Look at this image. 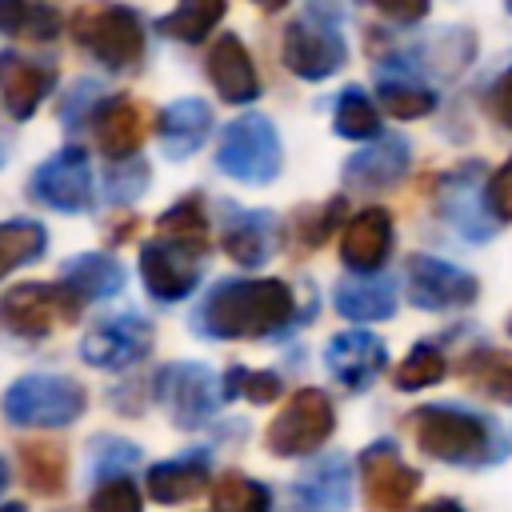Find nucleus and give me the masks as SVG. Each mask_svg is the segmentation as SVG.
Wrapping results in <instances>:
<instances>
[{
    "instance_id": "4468645a",
    "label": "nucleus",
    "mask_w": 512,
    "mask_h": 512,
    "mask_svg": "<svg viewBox=\"0 0 512 512\" xmlns=\"http://www.w3.org/2000/svg\"><path fill=\"white\" fill-rule=\"evenodd\" d=\"M148 348H152V324L136 312L108 316L80 340V356L96 368H132L136 360L148 356Z\"/></svg>"
},
{
    "instance_id": "f03ea898",
    "label": "nucleus",
    "mask_w": 512,
    "mask_h": 512,
    "mask_svg": "<svg viewBox=\"0 0 512 512\" xmlns=\"http://www.w3.org/2000/svg\"><path fill=\"white\" fill-rule=\"evenodd\" d=\"M404 428L412 432L416 448L428 460L460 464V468H484L500 456H508V440L492 420H484L472 408L456 404H420L404 416Z\"/></svg>"
},
{
    "instance_id": "473e14b6",
    "label": "nucleus",
    "mask_w": 512,
    "mask_h": 512,
    "mask_svg": "<svg viewBox=\"0 0 512 512\" xmlns=\"http://www.w3.org/2000/svg\"><path fill=\"white\" fill-rule=\"evenodd\" d=\"M332 128L344 140H376L380 136V112L368 100V92L344 88L340 100H336V112H332Z\"/></svg>"
},
{
    "instance_id": "49530a36",
    "label": "nucleus",
    "mask_w": 512,
    "mask_h": 512,
    "mask_svg": "<svg viewBox=\"0 0 512 512\" xmlns=\"http://www.w3.org/2000/svg\"><path fill=\"white\" fill-rule=\"evenodd\" d=\"M416 512H464V504H456V500L440 496V500H428V504H420Z\"/></svg>"
},
{
    "instance_id": "a18cd8bd",
    "label": "nucleus",
    "mask_w": 512,
    "mask_h": 512,
    "mask_svg": "<svg viewBox=\"0 0 512 512\" xmlns=\"http://www.w3.org/2000/svg\"><path fill=\"white\" fill-rule=\"evenodd\" d=\"M372 8H376L380 16H388L392 24H416V20L428 16L432 0H372Z\"/></svg>"
},
{
    "instance_id": "58836bf2",
    "label": "nucleus",
    "mask_w": 512,
    "mask_h": 512,
    "mask_svg": "<svg viewBox=\"0 0 512 512\" xmlns=\"http://www.w3.org/2000/svg\"><path fill=\"white\" fill-rule=\"evenodd\" d=\"M160 236L168 240H188V244H204L208 236V220L200 212V200H180L160 216Z\"/></svg>"
},
{
    "instance_id": "2f4dec72",
    "label": "nucleus",
    "mask_w": 512,
    "mask_h": 512,
    "mask_svg": "<svg viewBox=\"0 0 512 512\" xmlns=\"http://www.w3.org/2000/svg\"><path fill=\"white\" fill-rule=\"evenodd\" d=\"M48 248V232L36 220H4L0 224V276L40 260Z\"/></svg>"
},
{
    "instance_id": "2eb2a0df",
    "label": "nucleus",
    "mask_w": 512,
    "mask_h": 512,
    "mask_svg": "<svg viewBox=\"0 0 512 512\" xmlns=\"http://www.w3.org/2000/svg\"><path fill=\"white\" fill-rule=\"evenodd\" d=\"M392 256V216L380 204L360 208L340 232V260L356 276H376Z\"/></svg>"
},
{
    "instance_id": "4c0bfd02",
    "label": "nucleus",
    "mask_w": 512,
    "mask_h": 512,
    "mask_svg": "<svg viewBox=\"0 0 512 512\" xmlns=\"http://www.w3.org/2000/svg\"><path fill=\"white\" fill-rule=\"evenodd\" d=\"M88 460H92V476L108 480V476H128V468L140 460V448L116 436H96L88 444Z\"/></svg>"
},
{
    "instance_id": "79ce46f5",
    "label": "nucleus",
    "mask_w": 512,
    "mask_h": 512,
    "mask_svg": "<svg viewBox=\"0 0 512 512\" xmlns=\"http://www.w3.org/2000/svg\"><path fill=\"white\" fill-rule=\"evenodd\" d=\"M340 212H344V200H340V196H336V200H328V204H324V212H304V216H300V240H304L308 248L324 244V236L332 232V224L340 220Z\"/></svg>"
},
{
    "instance_id": "bb28decb",
    "label": "nucleus",
    "mask_w": 512,
    "mask_h": 512,
    "mask_svg": "<svg viewBox=\"0 0 512 512\" xmlns=\"http://www.w3.org/2000/svg\"><path fill=\"white\" fill-rule=\"evenodd\" d=\"M460 380L472 396L512 404V352L504 348H472L460 356Z\"/></svg>"
},
{
    "instance_id": "9b49d317",
    "label": "nucleus",
    "mask_w": 512,
    "mask_h": 512,
    "mask_svg": "<svg viewBox=\"0 0 512 512\" xmlns=\"http://www.w3.org/2000/svg\"><path fill=\"white\" fill-rule=\"evenodd\" d=\"M360 484L372 512H404L420 488V472L404 464L400 448L392 440H376L360 452Z\"/></svg>"
},
{
    "instance_id": "f257e3e1",
    "label": "nucleus",
    "mask_w": 512,
    "mask_h": 512,
    "mask_svg": "<svg viewBox=\"0 0 512 512\" xmlns=\"http://www.w3.org/2000/svg\"><path fill=\"white\" fill-rule=\"evenodd\" d=\"M296 296L284 280H224L196 312V328L208 340H264L292 324Z\"/></svg>"
},
{
    "instance_id": "7ed1b4c3",
    "label": "nucleus",
    "mask_w": 512,
    "mask_h": 512,
    "mask_svg": "<svg viewBox=\"0 0 512 512\" xmlns=\"http://www.w3.org/2000/svg\"><path fill=\"white\" fill-rule=\"evenodd\" d=\"M68 32L80 48H88L104 68L124 72L144 56V28L128 4L116 0H84L68 16Z\"/></svg>"
},
{
    "instance_id": "864d4df0",
    "label": "nucleus",
    "mask_w": 512,
    "mask_h": 512,
    "mask_svg": "<svg viewBox=\"0 0 512 512\" xmlns=\"http://www.w3.org/2000/svg\"><path fill=\"white\" fill-rule=\"evenodd\" d=\"M504 4H508V12H512V0H504Z\"/></svg>"
},
{
    "instance_id": "6e6552de",
    "label": "nucleus",
    "mask_w": 512,
    "mask_h": 512,
    "mask_svg": "<svg viewBox=\"0 0 512 512\" xmlns=\"http://www.w3.org/2000/svg\"><path fill=\"white\" fill-rule=\"evenodd\" d=\"M156 400L168 412V420L176 428H196L204 424L220 404H228L224 396V376H216L204 364H168L156 376Z\"/></svg>"
},
{
    "instance_id": "5701e85b",
    "label": "nucleus",
    "mask_w": 512,
    "mask_h": 512,
    "mask_svg": "<svg viewBox=\"0 0 512 512\" xmlns=\"http://www.w3.org/2000/svg\"><path fill=\"white\" fill-rule=\"evenodd\" d=\"M212 132V108L200 100V96H184V100H172L168 108H160L156 116V136H160V148L168 160H188L204 148Z\"/></svg>"
},
{
    "instance_id": "72a5a7b5",
    "label": "nucleus",
    "mask_w": 512,
    "mask_h": 512,
    "mask_svg": "<svg viewBox=\"0 0 512 512\" xmlns=\"http://www.w3.org/2000/svg\"><path fill=\"white\" fill-rule=\"evenodd\" d=\"M212 512H272V496L244 472H224L212 488Z\"/></svg>"
},
{
    "instance_id": "0eeeda50",
    "label": "nucleus",
    "mask_w": 512,
    "mask_h": 512,
    "mask_svg": "<svg viewBox=\"0 0 512 512\" xmlns=\"http://www.w3.org/2000/svg\"><path fill=\"white\" fill-rule=\"evenodd\" d=\"M336 432V408L328 400V392L320 388H300L288 396V404L272 416L264 440L272 456H312L328 436Z\"/></svg>"
},
{
    "instance_id": "aec40b11",
    "label": "nucleus",
    "mask_w": 512,
    "mask_h": 512,
    "mask_svg": "<svg viewBox=\"0 0 512 512\" xmlns=\"http://www.w3.org/2000/svg\"><path fill=\"white\" fill-rule=\"evenodd\" d=\"M204 72H208V80L216 84V92H220L228 104H252V100L260 96L256 64H252L244 40L232 36V32H224V36L208 48V56H204Z\"/></svg>"
},
{
    "instance_id": "c85d7f7f",
    "label": "nucleus",
    "mask_w": 512,
    "mask_h": 512,
    "mask_svg": "<svg viewBox=\"0 0 512 512\" xmlns=\"http://www.w3.org/2000/svg\"><path fill=\"white\" fill-rule=\"evenodd\" d=\"M376 100L396 120H420V116H428L436 108V92L428 84H420L412 72H380Z\"/></svg>"
},
{
    "instance_id": "dca6fc26",
    "label": "nucleus",
    "mask_w": 512,
    "mask_h": 512,
    "mask_svg": "<svg viewBox=\"0 0 512 512\" xmlns=\"http://www.w3.org/2000/svg\"><path fill=\"white\" fill-rule=\"evenodd\" d=\"M480 172H484V164H468L464 172H452V176H444V184H440V212H444V220L464 236V240H472V244H484L488 236H492V228L500 224L484 204L488 200H480Z\"/></svg>"
},
{
    "instance_id": "603ef678",
    "label": "nucleus",
    "mask_w": 512,
    "mask_h": 512,
    "mask_svg": "<svg viewBox=\"0 0 512 512\" xmlns=\"http://www.w3.org/2000/svg\"><path fill=\"white\" fill-rule=\"evenodd\" d=\"M504 328H508V336H512V316H508V324H504Z\"/></svg>"
},
{
    "instance_id": "ddd939ff",
    "label": "nucleus",
    "mask_w": 512,
    "mask_h": 512,
    "mask_svg": "<svg viewBox=\"0 0 512 512\" xmlns=\"http://www.w3.org/2000/svg\"><path fill=\"white\" fill-rule=\"evenodd\" d=\"M28 192L56 212H84L92 204V160L84 148L52 152L28 180Z\"/></svg>"
},
{
    "instance_id": "39448f33",
    "label": "nucleus",
    "mask_w": 512,
    "mask_h": 512,
    "mask_svg": "<svg viewBox=\"0 0 512 512\" xmlns=\"http://www.w3.org/2000/svg\"><path fill=\"white\" fill-rule=\"evenodd\" d=\"M216 164L224 168V176H232L240 184H272L284 164L276 124L260 112H244L240 120H232L220 136Z\"/></svg>"
},
{
    "instance_id": "09e8293b",
    "label": "nucleus",
    "mask_w": 512,
    "mask_h": 512,
    "mask_svg": "<svg viewBox=\"0 0 512 512\" xmlns=\"http://www.w3.org/2000/svg\"><path fill=\"white\" fill-rule=\"evenodd\" d=\"M4 488H8V460L0 456V492H4Z\"/></svg>"
},
{
    "instance_id": "20e7f679",
    "label": "nucleus",
    "mask_w": 512,
    "mask_h": 512,
    "mask_svg": "<svg viewBox=\"0 0 512 512\" xmlns=\"http://www.w3.org/2000/svg\"><path fill=\"white\" fill-rule=\"evenodd\" d=\"M0 408H4L8 424H16V428H64L84 416L88 392L72 376L28 372L4 388Z\"/></svg>"
},
{
    "instance_id": "f3484780",
    "label": "nucleus",
    "mask_w": 512,
    "mask_h": 512,
    "mask_svg": "<svg viewBox=\"0 0 512 512\" xmlns=\"http://www.w3.org/2000/svg\"><path fill=\"white\" fill-rule=\"evenodd\" d=\"M324 364L328 372L352 388V392H364L384 368H388V348L380 336L364 332V328H352V332H336L324 348Z\"/></svg>"
},
{
    "instance_id": "6ab92c4d",
    "label": "nucleus",
    "mask_w": 512,
    "mask_h": 512,
    "mask_svg": "<svg viewBox=\"0 0 512 512\" xmlns=\"http://www.w3.org/2000/svg\"><path fill=\"white\" fill-rule=\"evenodd\" d=\"M352 468L344 456H324L304 468L292 484V512H348Z\"/></svg>"
},
{
    "instance_id": "cd10ccee",
    "label": "nucleus",
    "mask_w": 512,
    "mask_h": 512,
    "mask_svg": "<svg viewBox=\"0 0 512 512\" xmlns=\"http://www.w3.org/2000/svg\"><path fill=\"white\" fill-rule=\"evenodd\" d=\"M64 284L80 296V300H108L124 288V268L108 256V252H80V256H68L64 268H60Z\"/></svg>"
},
{
    "instance_id": "de8ad7c7",
    "label": "nucleus",
    "mask_w": 512,
    "mask_h": 512,
    "mask_svg": "<svg viewBox=\"0 0 512 512\" xmlns=\"http://www.w3.org/2000/svg\"><path fill=\"white\" fill-rule=\"evenodd\" d=\"M252 4H260L264 12H280V8H288V0H252Z\"/></svg>"
},
{
    "instance_id": "423d86ee",
    "label": "nucleus",
    "mask_w": 512,
    "mask_h": 512,
    "mask_svg": "<svg viewBox=\"0 0 512 512\" xmlns=\"http://www.w3.org/2000/svg\"><path fill=\"white\" fill-rule=\"evenodd\" d=\"M80 308L84 300L64 284H12L4 296H0V328L12 332V336H24V340H44L56 324H76L80 320Z\"/></svg>"
},
{
    "instance_id": "3c124183",
    "label": "nucleus",
    "mask_w": 512,
    "mask_h": 512,
    "mask_svg": "<svg viewBox=\"0 0 512 512\" xmlns=\"http://www.w3.org/2000/svg\"><path fill=\"white\" fill-rule=\"evenodd\" d=\"M0 512H28L24 504H0Z\"/></svg>"
},
{
    "instance_id": "9d476101",
    "label": "nucleus",
    "mask_w": 512,
    "mask_h": 512,
    "mask_svg": "<svg viewBox=\"0 0 512 512\" xmlns=\"http://www.w3.org/2000/svg\"><path fill=\"white\" fill-rule=\"evenodd\" d=\"M200 264H204V244L160 236L140 248V280L148 296L160 304H176L192 296V288L200 284Z\"/></svg>"
},
{
    "instance_id": "ea45409f",
    "label": "nucleus",
    "mask_w": 512,
    "mask_h": 512,
    "mask_svg": "<svg viewBox=\"0 0 512 512\" xmlns=\"http://www.w3.org/2000/svg\"><path fill=\"white\" fill-rule=\"evenodd\" d=\"M236 392H244L248 404H272V400H280L284 380L276 372H244V368H232L224 376V396L232 400Z\"/></svg>"
},
{
    "instance_id": "412c9836",
    "label": "nucleus",
    "mask_w": 512,
    "mask_h": 512,
    "mask_svg": "<svg viewBox=\"0 0 512 512\" xmlns=\"http://www.w3.org/2000/svg\"><path fill=\"white\" fill-rule=\"evenodd\" d=\"M144 104L132 96H108L92 108V132H96V148L112 160H128L136 156L140 140H144Z\"/></svg>"
},
{
    "instance_id": "a19ab883",
    "label": "nucleus",
    "mask_w": 512,
    "mask_h": 512,
    "mask_svg": "<svg viewBox=\"0 0 512 512\" xmlns=\"http://www.w3.org/2000/svg\"><path fill=\"white\" fill-rule=\"evenodd\" d=\"M140 492L132 484V476H108L96 480L92 496H88V512H140Z\"/></svg>"
},
{
    "instance_id": "7c9ffc66",
    "label": "nucleus",
    "mask_w": 512,
    "mask_h": 512,
    "mask_svg": "<svg viewBox=\"0 0 512 512\" xmlns=\"http://www.w3.org/2000/svg\"><path fill=\"white\" fill-rule=\"evenodd\" d=\"M20 464H24V484L40 496H60L64 492V448L52 440H24L20 444Z\"/></svg>"
},
{
    "instance_id": "c03bdc74",
    "label": "nucleus",
    "mask_w": 512,
    "mask_h": 512,
    "mask_svg": "<svg viewBox=\"0 0 512 512\" xmlns=\"http://www.w3.org/2000/svg\"><path fill=\"white\" fill-rule=\"evenodd\" d=\"M484 108H488V116L496 120V124H504V128H512V68L488 88V96H484Z\"/></svg>"
},
{
    "instance_id": "4be33fe9",
    "label": "nucleus",
    "mask_w": 512,
    "mask_h": 512,
    "mask_svg": "<svg viewBox=\"0 0 512 512\" xmlns=\"http://www.w3.org/2000/svg\"><path fill=\"white\" fill-rule=\"evenodd\" d=\"M52 84L56 72L48 64L20 52H0V100L12 120H28L40 108V100L52 92Z\"/></svg>"
},
{
    "instance_id": "f704fd0d",
    "label": "nucleus",
    "mask_w": 512,
    "mask_h": 512,
    "mask_svg": "<svg viewBox=\"0 0 512 512\" xmlns=\"http://www.w3.org/2000/svg\"><path fill=\"white\" fill-rule=\"evenodd\" d=\"M444 376H448L444 352H440L436 344H416V348L400 360V368L392 372V384H396L400 392H420V388L440 384Z\"/></svg>"
},
{
    "instance_id": "8fccbe9b",
    "label": "nucleus",
    "mask_w": 512,
    "mask_h": 512,
    "mask_svg": "<svg viewBox=\"0 0 512 512\" xmlns=\"http://www.w3.org/2000/svg\"><path fill=\"white\" fill-rule=\"evenodd\" d=\"M4 160H8V136L0 132V164H4Z\"/></svg>"
},
{
    "instance_id": "e433bc0d",
    "label": "nucleus",
    "mask_w": 512,
    "mask_h": 512,
    "mask_svg": "<svg viewBox=\"0 0 512 512\" xmlns=\"http://www.w3.org/2000/svg\"><path fill=\"white\" fill-rule=\"evenodd\" d=\"M104 184V200L108 204H132L140 200V192L148 188V164L140 156H128V160H112V168L100 176Z\"/></svg>"
},
{
    "instance_id": "c756f323",
    "label": "nucleus",
    "mask_w": 512,
    "mask_h": 512,
    "mask_svg": "<svg viewBox=\"0 0 512 512\" xmlns=\"http://www.w3.org/2000/svg\"><path fill=\"white\" fill-rule=\"evenodd\" d=\"M224 12H228V0H180L168 16L156 20V32L180 44H196L220 24Z\"/></svg>"
},
{
    "instance_id": "c9c22d12",
    "label": "nucleus",
    "mask_w": 512,
    "mask_h": 512,
    "mask_svg": "<svg viewBox=\"0 0 512 512\" xmlns=\"http://www.w3.org/2000/svg\"><path fill=\"white\" fill-rule=\"evenodd\" d=\"M56 28H60L56 12L28 4V0H0V32H8V36L48 40V36H56Z\"/></svg>"
},
{
    "instance_id": "a878e982",
    "label": "nucleus",
    "mask_w": 512,
    "mask_h": 512,
    "mask_svg": "<svg viewBox=\"0 0 512 512\" xmlns=\"http://www.w3.org/2000/svg\"><path fill=\"white\" fill-rule=\"evenodd\" d=\"M336 312L356 324H376L396 312V284L388 276H344L332 292Z\"/></svg>"
},
{
    "instance_id": "393cba45",
    "label": "nucleus",
    "mask_w": 512,
    "mask_h": 512,
    "mask_svg": "<svg viewBox=\"0 0 512 512\" xmlns=\"http://www.w3.org/2000/svg\"><path fill=\"white\" fill-rule=\"evenodd\" d=\"M212 480V464L208 452H188L176 460H160L148 468V496L160 504H184L192 496H200Z\"/></svg>"
},
{
    "instance_id": "f8f14e48",
    "label": "nucleus",
    "mask_w": 512,
    "mask_h": 512,
    "mask_svg": "<svg viewBox=\"0 0 512 512\" xmlns=\"http://www.w3.org/2000/svg\"><path fill=\"white\" fill-rule=\"evenodd\" d=\"M288 72H296L300 80H328L332 72L344 68L348 60V48H344V36L328 24V20H316V16H300L284 28V48H280Z\"/></svg>"
},
{
    "instance_id": "37998d69",
    "label": "nucleus",
    "mask_w": 512,
    "mask_h": 512,
    "mask_svg": "<svg viewBox=\"0 0 512 512\" xmlns=\"http://www.w3.org/2000/svg\"><path fill=\"white\" fill-rule=\"evenodd\" d=\"M488 212L496 220H512V156L488 180Z\"/></svg>"
},
{
    "instance_id": "a211bd4d",
    "label": "nucleus",
    "mask_w": 512,
    "mask_h": 512,
    "mask_svg": "<svg viewBox=\"0 0 512 512\" xmlns=\"http://www.w3.org/2000/svg\"><path fill=\"white\" fill-rule=\"evenodd\" d=\"M408 164H412V148L404 136H376V144L344 160V184L356 192H384L404 180Z\"/></svg>"
},
{
    "instance_id": "b1692460",
    "label": "nucleus",
    "mask_w": 512,
    "mask_h": 512,
    "mask_svg": "<svg viewBox=\"0 0 512 512\" xmlns=\"http://www.w3.org/2000/svg\"><path fill=\"white\" fill-rule=\"evenodd\" d=\"M220 244H224V252H228L240 268H260V264H268V256H272V248H276V216L232 208L228 220H224Z\"/></svg>"
},
{
    "instance_id": "1a4fd4ad",
    "label": "nucleus",
    "mask_w": 512,
    "mask_h": 512,
    "mask_svg": "<svg viewBox=\"0 0 512 512\" xmlns=\"http://www.w3.org/2000/svg\"><path fill=\"white\" fill-rule=\"evenodd\" d=\"M404 292L416 308L424 312H448V308H468L480 296V280L440 256L416 252L404 260Z\"/></svg>"
}]
</instances>
